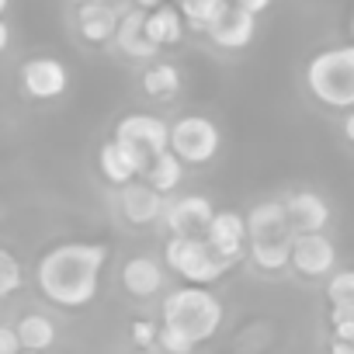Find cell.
<instances>
[{
	"label": "cell",
	"mask_w": 354,
	"mask_h": 354,
	"mask_svg": "<svg viewBox=\"0 0 354 354\" xmlns=\"http://www.w3.org/2000/svg\"><path fill=\"white\" fill-rule=\"evenodd\" d=\"M230 4H236V8H243V11H250V15H264L271 4H274V0H230Z\"/></svg>",
	"instance_id": "31"
},
{
	"label": "cell",
	"mask_w": 354,
	"mask_h": 354,
	"mask_svg": "<svg viewBox=\"0 0 354 354\" xmlns=\"http://www.w3.org/2000/svg\"><path fill=\"white\" fill-rule=\"evenodd\" d=\"M216 212L219 209L205 195H170L160 223H163L167 236H205Z\"/></svg>",
	"instance_id": "7"
},
{
	"label": "cell",
	"mask_w": 354,
	"mask_h": 354,
	"mask_svg": "<svg viewBox=\"0 0 354 354\" xmlns=\"http://www.w3.org/2000/svg\"><path fill=\"white\" fill-rule=\"evenodd\" d=\"M122 15L125 11L108 4V0H84L77 8V32L87 46H115Z\"/></svg>",
	"instance_id": "12"
},
{
	"label": "cell",
	"mask_w": 354,
	"mask_h": 354,
	"mask_svg": "<svg viewBox=\"0 0 354 354\" xmlns=\"http://www.w3.org/2000/svg\"><path fill=\"white\" fill-rule=\"evenodd\" d=\"M295 240V236H292ZM292 240H278V243H250L247 257L261 274H281L292 268Z\"/></svg>",
	"instance_id": "22"
},
{
	"label": "cell",
	"mask_w": 354,
	"mask_h": 354,
	"mask_svg": "<svg viewBox=\"0 0 354 354\" xmlns=\"http://www.w3.org/2000/svg\"><path fill=\"white\" fill-rule=\"evenodd\" d=\"M167 285V264L149 257V254H136L122 264V288L132 299H153L160 295Z\"/></svg>",
	"instance_id": "16"
},
{
	"label": "cell",
	"mask_w": 354,
	"mask_h": 354,
	"mask_svg": "<svg viewBox=\"0 0 354 354\" xmlns=\"http://www.w3.org/2000/svg\"><path fill=\"white\" fill-rule=\"evenodd\" d=\"M167 198L163 192H156L146 177H136V181L122 185L118 188V212L125 223L132 226H153L163 219V209H167Z\"/></svg>",
	"instance_id": "9"
},
{
	"label": "cell",
	"mask_w": 354,
	"mask_h": 354,
	"mask_svg": "<svg viewBox=\"0 0 354 354\" xmlns=\"http://www.w3.org/2000/svg\"><path fill=\"white\" fill-rule=\"evenodd\" d=\"M330 326H333V340L354 344V316H351V319H337V323H330Z\"/></svg>",
	"instance_id": "30"
},
{
	"label": "cell",
	"mask_w": 354,
	"mask_h": 354,
	"mask_svg": "<svg viewBox=\"0 0 354 354\" xmlns=\"http://www.w3.org/2000/svg\"><path fill=\"white\" fill-rule=\"evenodd\" d=\"M21 337H18V326H4L0 323V354H21Z\"/></svg>",
	"instance_id": "29"
},
{
	"label": "cell",
	"mask_w": 354,
	"mask_h": 354,
	"mask_svg": "<svg viewBox=\"0 0 354 354\" xmlns=\"http://www.w3.org/2000/svg\"><path fill=\"white\" fill-rule=\"evenodd\" d=\"M115 49H118L125 59H136V63H142V66L163 56V53L146 39V11L129 8V11L122 15V25H118V35H115Z\"/></svg>",
	"instance_id": "18"
},
{
	"label": "cell",
	"mask_w": 354,
	"mask_h": 354,
	"mask_svg": "<svg viewBox=\"0 0 354 354\" xmlns=\"http://www.w3.org/2000/svg\"><path fill=\"white\" fill-rule=\"evenodd\" d=\"M247 233L250 243H278V240H292L295 230L288 223L285 202L281 198H264L247 212Z\"/></svg>",
	"instance_id": "14"
},
{
	"label": "cell",
	"mask_w": 354,
	"mask_h": 354,
	"mask_svg": "<svg viewBox=\"0 0 354 354\" xmlns=\"http://www.w3.org/2000/svg\"><path fill=\"white\" fill-rule=\"evenodd\" d=\"M340 129H344V139L354 146V108H351V111H344V122H340Z\"/></svg>",
	"instance_id": "32"
},
{
	"label": "cell",
	"mask_w": 354,
	"mask_h": 354,
	"mask_svg": "<svg viewBox=\"0 0 354 354\" xmlns=\"http://www.w3.org/2000/svg\"><path fill=\"white\" fill-rule=\"evenodd\" d=\"M70 87V70L56 56H35L21 66V91L35 101H56Z\"/></svg>",
	"instance_id": "10"
},
{
	"label": "cell",
	"mask_w": 354,
	"mask_h": 354,
	"mask_svg": "<svg viewBox=\"0 0 354 354\" xmlns=\"http://www.w3.org/2000/svg\"><path fill=\"white\" fill-rule=\"evenodd\" d=\"M351 35H354V15H351Z\"/></svg>",
	"instance_id": "38"
},
{
	"label": "cell",
	"mask_w": 354,
	"mask_h": 354,
	"mask_svg": "<svg viewBox=\"0 0 354 354\" xmlns=\"http://www.w3.org/2000/svg\"><path fill=\"white\" fill-rule=\"evenodd\" d=\"M302 84L316 104L330 111H351L354 108V42L319 49L316 56H309L302 70Z\"/></svg>",
	"instance_id": "2"
},
{
	"label": "cell",
	"mask_w": 354,
	"mask_h": 354,
	"mask_svg": "<svg viewBox=\"0 0 354 354\" xmlns=\"http://www.w3.org/2000/svg\"><path fill=\"white\" fill-rule=\"evenodd\" d=\"M11 8V0H0V18H4V11Z\"/></svg>",
	"instance_id": "36"
},
{
	"label": "cell",
	"mask_w": 354,
	"mask_h": 354,
	"mask_svg": "<svg viewBox=\"0 0 354 354\" xmlns=\"http://www.w3.org/2000/svg\"><path fill=\"white\" fill-rule=\"evenodd\" d=\"M156 347H163V354H192V351H195V344H192L185 333H177V330H170V326H163V323H160V340H156Z\"/></svg>",
	"instance_id": "27"
},
{
	"label": "cell",
	"mask_w": 354,
	"mask_h": 354,
	"mask_svg": "<svg viewBox=\"0 0 354 354\" xmlns=\"http://www.w3.org/2000/svg\"><path fill=\"white\" fill-rule=\"evenodd\" d=\"M21 354H46V351H21Z\"/></svg>",
	"instance_id": "37"
},
{
	"label": "cell",
	"mask_w": 354,
	"mask_h": 354,
	"mask_svg": "<svg viewBox=\"0 0 354 354\" xmlns=\"http://www.w3.org/2000/svg\"><path fill=\"white\" fill-rule=\"evenodd\" d=\"M219 146H223V132L205 115H181L177 122H170V149L188 167L212 163L219 156Z\"/></svg>",
	"instance_id": "5"
},
{
	"label": "cell",
	"mask_w": 354,
	"mask_h": 354,
	"mask_svg": "<svg viewBox=\"0 0 354 354\" xmlns=\"http://www.w3.org/2000/svg\"><path fill=\"white\" fill-rule=\"evenodd\" d=\"M97 167H101V177L115 188H122V185H129V181L146 174V160L136 149H129L125 142H118L115 136L97 149Z\"/></svg>",
	"instance_id": "17"
},
{
	"label": "cell",
	"mask_w": 354,
	"mask_h": 354,
	"mask_svg": "<svg viewBox=\"0 0 354 354\" xmlns=\"http://www.w3.org/2000/svg\"><path fill=\"white\" fill-rule=\"evenodd\" d=\"M8 46H11V25L0 18V53H8Z\"/></svg>",
	"instance_id": "33"
},
{
	"label": "cell",
	"mask_w": 354,
	"mask_h": 354,
	"mask_svg": "<svg viewBox=\"0 0 354 354\" xmlns=\"http://www.w3.org/2000/svg\"><path fill=\"white\" fill-rule=\"evenodd\" d=\"M185 35H188V21H185L181 4L167 0L163 8L146 11V39H149L160 53H163V49H174V46H181Z\"/></svg>",
	"instance_id": "19"
},
{
	"label": "cell",
	"mask_w": 354,
	"mask_h": 354,
	"mask_svg": "<svg viewBox=\"0 0 354 354\" xmlns=\"http://www.w3.org/2000/svg\"><path fill=\"white\" fill-rule=\"evenodd\" d=\"M167 0H132V8H139V11H153V8H163Z\"/></svg>",
	"instance_id": "34"
},
{
	"label": "cell",
	"mask_w": 354,
	"mask_h": 354,
	"mask_svg": "<svg viewBox=\"0 0 354 354\" xmlns=\"http://www.w3.org/2000/svg\"><path fill=\"white\" fill-rule=\"evenodd\" d=\"M185 170H188V163L177 156L174 149H167V153H160V156H153L149 160V167H146V181L156 188V192H163V195H170V192H177L181 188V181H185Z\"/></svg>",
	"instance_id": "21"
},
{
	"label": "cell",
	"mask_w": 354,
	"mask_h": 354,
	"mask_svg": "<svg viewBox=\"0 0 354 354\" xmlns=\"http://www.w3.org/2000/svg\"><path fill=\"white\" fill-rule=\"evenodd\" d=\"M163 264L177 278H185V285H212L233 268L216 254V247L205 236H167Z\"/></svg>",
	"instance_id": "4"
},
{
	"label": "cell",
	"mask_w": 354,
	"mask_h": 354,
	"mask_svg": "<svg viewBox=\"0 0 354 354\" xmlns=\"http://www.w3.org/2000/svg\"><path fill=\"white\" fill-rule=\"evenodd\" d=\"M326 299H330V306L354 302V271H351V268H337V271L326 278Z\"/></svg>",
	"instance_id": "26"
},
{
	"label": "cell",
	"mask_w": 354,
	"mask_h": 354,
	"mask_svg": "<svg viewBox=\"0 0 354 354\" xmlns=\"http://www.w3.org/2000/svg\"><path fill=\"white\" fill-rule=\"evenodd\" d=\"M132 340H136V347H153L160 340V326L149 323V319H136L132 323Z\"/></svg>",
	"instance_id": "28"
},
{
	"label": "cell",
	"mask_w": 354,
	"mask_h": 354,
	"mask_svg": "<svg viewBox=\"0 0 354 354\" xmlns=\"http://www.w3.org/2000/svg\"><path fill=\"white\" fill-rule=\"evenodd\" d=\"M142 94L149 97V101H160V104H170L177 94H181V87H185V73H181V66H177L174 59H153V63H146L142 66Z\"/></svg>",
	"instance_id": "20"
},
{
	"label": "cell",
	"mask_w": 354,
	"mask_h": 354,
	"mask_svg": "<svg viewBox=\"0 0 354 354\" xmlns=\"http://www.w3.org/2000/svg\"><path fill=\"white\" fill-rule=\"evenodd\" d=\"M18 337L25 351H49L56 344V323L42 313H28L18 319Z\"/></svg>",
	"instance_id": "23"
},
{
	"label": "cell",
	"mask_w": 354,
	"mask_h": 354,
	"mask_svg": "<svg viewBox=\"0 0 354 354\" xmlns=\"http://www.w3.org/2000/svg\"><path fill=\"white\" fill-rule=\"evenodd\" d=\"M205 240L216 247V254L230 264H240L247 257V247H250V233H247V216H240L236 209H219Z\"/></svg>",
	"instance_id": "11"
},
{
	"label": "cell",
	"mask_w": 354,
	"mask_h": 354,
	"mask_svg": "<svg viewBox=\"0 0 354 354\" xmlns=\"http://www.w3.org/2000/svg\"><path fill=\"white\" fill-rule=\"evenodd\" d=\"M292 271L299 278H330L337 271V247L326 233H295Z\"/></svg>",
	"instance_id": "8"
},
{
	"label": "cell",
	"mask_w": 354,
	"mask_h": 354,
	"mask_svg": "<svg viewBox=\"0 0 354 354\" xmlns=\"http://www.w3.org/2000/svg\"><path fill=\"white\" fill-rule=\"evenodd\" d=\"M115 139L125 142L129 149H136L146 167L153 156L170 149V122H163L160 115H146V111H132L115 125Z\"/></svg>",
	"instance_id": "6"
},
{
	"label": "cell",
	"mask_w": 354,
	"mask_h": 354,
	"mask_svg": "<svg viewBox=\"0 0 354 354\" xmlns=\"http://www.w3.org/2000/svg\"><path fill=\"white\" fill-rule=\"evenodd\" d=\"M230 8V0H181V11H185V21L192 32L205 35Z\"/></svg>",
	"instance_id": "24"
},
{
	"label": "cell",
	"mask_w": 354,
	"mask_h": 354,
	"mask_svg": "<svg viewBox=\"0 0 354 354\" xmlns=\"http://www.w3.org/2000/svg\"><path fill=\"white\" fill-rule=\"evenodd\" d=\"M104 264H108L104 243H87V240L59 243V247L46 250L35 268L39 292L63 309H84L101 292Z\"/></svg>",
	"instance_id": "1"
},
{
	"label": "cell",
	"mask_w": 354,
	"mask_h": 354,
	"mask_svg": "<svg viewBox=\"0 0 354 354\" xmlns=\"http://www.w3.org/2000/svg\"><path fill=\"white\" fill-rule=\"evenodd\" d=\"M326 354H354V344H344V340H333Z\"/></svg>",
	"instance_id": "35"
},
{
	"label": "cell",
	"mask_w": 354,
	"mask_h": 354,
	"mask_svg": "<svg viewBox=\"0 0 354 354\" xmlns=\"http://www.w3.org/2000/svg\"><path fill=\"white\" fill-rule=\"evenodd\" d=\"M223 302L216 292H209V285H181L167 292L163 299V326L185 333L195 347L212 340L223 326Z\"/></svg>",
	"instance_id": "3"
},
{
	"label": "cell",
	"mask_w": 354,
	"mask_h": 354,
	"mask_svg": "<svg viewBox=\"0 0 354 354\" xmlns=\"http://www.w3.org/2000/svg\"><path fill=\"white\" fill-rule=\"evenodd\" d=\"M174 4H181V0H174Z\"/></svg>",
	"instance_id": "39"
},
{
	"label": "cell",
	"mask_w": 354,
	"mask_h": 354,
	"mask_svg": "<svg viewBox=\"0 0 354 354\" xmlns=\"http://www.w3.org/2000/svg\"><path fill=\"white\" fill-rule=\"evenodd\" d=\"M25 285V271H21V261L11 254V250H4L0 247V299H8V295H15L18 288Z\"/></svg>",
	"instance_id": "25"
},
{
	"label": "cell",
	"mask_w": 354,
	"mask_h": 354,
	"mask_svg": "<svg viewBox=\"0 0 354 354\" xmlns=\"http://www.w3.org/2000/svg\"><path fill=\"white\" fill-rule=\"evenodd\" d=\"M285 202V212H288V223L295 233H326L330 226V202L313 192V188H295L288 195H281Z\"/></svg>",
	"instance_id": "13"
},
{
	"label": "cell",
	"mask_w": 354,
	"mask_h": 354,
	"mask_svg": "<svg viewBox=\"0 0 354 354\" xmlns=\"http://www.w3.org/2000/svg\"><path fill=\"white\" fill-rule=\"evenodd\" d=\"M205 35H209V42H212L216 49L240 53V49H247V46L257 39V15H250V11L230 4L226 15H223Z\"/></svg>",
	"instance_id": "15"
}]
</instances>
